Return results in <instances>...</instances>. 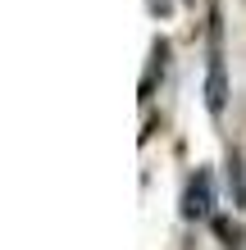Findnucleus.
<instances>
[{
	"label": "nucleus",
	"instance_id": "obj_2",
	"mask_svg": "<svg viewBox=\"0 0 246 250\" xmlns=\"http://www.w3.org/2000/svg\"><path fill=\"white\" fill-rule=\"evenodd\" d=\"M214 209V182L205 168H196L192 178H187V191H182V214L187 218H210Z\"/></svg>",
	"mask_w": 246,
	"mask_h": 250
},
{
	"label": "nucleus",
	"instance_id": "obj_1",
	"mask_svg": "<svg viewBox=\"0 0 246 250\" xmlns=\"http://www.w3.org/2000/svg\"><path fill=\"white\" fill-rule=\"evenodd\" d=\"M205 105H210V114H224V105H228V73H224V50H219V27H210V68H205Z\"/></svg>",
	"mask_w": 246,
	"mask_h": 250
}]
</instances>
